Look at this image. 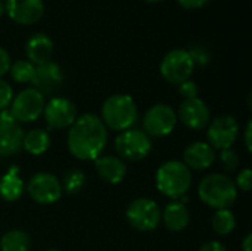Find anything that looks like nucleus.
Wrapping results in <instances>:
<instances>
[{
	"instance_id": "9d476101",
	"label": "nucleus",
	"mask_w": 252,
	"mask_h": 251,
	"mask_svg": "<svg viewBox=\"0 0 252 251\" xmlns=\"http://www.w3.org/2000/svg\"><path fill=\"white\" fill-rule=\"evenodd\" d=\"M195 64L186 49H173L161 61L159 72L170 84H180L190 78Z\"/></svg>"
},
{
	"instance_id": "cd10ccee",
	"label": "nucleus",
	"mask_w": 252,
	"mask_h": 251,
	"mask_svg": "<svg viewBox=\"0 0 252 251\" xmlns=\"http://www.w3.org/2000/svg\"><path fill=\"white\" fill-rule=\"evenodd\" d=\"M219 158H220V163H221L223 169H224L226 172H229V173H230V172H235V170L239 167V164H241V158H239L238 152H236L233 148L220 151Z\"/></svg>"
},
{
	"instance_id": "a211bd4d",
	"label": "nucleus",
	"mask_w": 252,
	"mask_h": 251,
	"mask_svg": "<svg viewBox=\"0 0 252 251\" xmlns=\"http://www.w3.org/2000/svg\"><path fill=\"white\" fill-rule=\"evenodd\" d=\"M94 169L99 178L109 183V185H118L126 179L127 175V166L124 160H121L117 155H100L94 160Z\"/></svg>"
},
{
	"instance_id": "f3484780",
	"label": "nucleus",
	"mask_w": 252,
	"mask_h": 251,
	"mask_svg": "<svg viewBox=\"0 0 252 251\" xmlns=\"http://www.w3.org/2000/svg\"><path fill=\"white\" fill-rule=\"evenodd\" d=\"M63 81V74L56 62H44L37 65L34 70V77L31 80L32 87L38 90L43 96L56 92Z\"/></svg>"
},
{
	"instance_id": "6e6552de",
	"label": "nucleus",
	"mask_w": 252,
	"mask_h": 251,
	"mask_svg": "<svg viewBox=\"0 0 252 251\" xmlns=\"http://www.w3.org/2000/svg\"><path fill=\"white\" fill-rule=\"evenodd\" d=\"M25 191L28 192L30 198L40 206L55 204L61 200L63 194L61 179L47 172L32 175L25 185Z\"/></svg>"
},
{
	"instance_id": "473e14b6",
	"label": "nucleus",
	"mask_w": 252,
	"mask_h": 251,
	"mask_svg": "<svg viewBox=\"0 0 252 251\" xmlns=\"http://www.w3.org/2000/svg\"><path fill=\"white\" fill-rule=\"evenodd\" d=\"M177 1L185 9H199V7H204L210 0H177Z\"/></svg>"
},
{
	"instance_id": "7c9ffc66",
	"label": "nucleus",
	"mask_w": 252,
	"mask_h": 251,
	"mask_svg": "<svg viewBox=\"0 0 252 251\" xmlns=\"http://www.w3.org/2000/svg\"><path fill=\"white\" fill-rule=\"evenodd\" d=\"M179 93L180 96H183V99H193V98H198L199 89H198V84L189 78L179 84Z\"/></svg>"
},
{
	"instance_id": "58836bf2",
	"label": "nucleus",
	"mask_w": 252,
	"mask_h": 251,
	"mask_svg": "<svg viewBox=\"0 0 252 251\" xmlns=\"http://www.w3.org/2000/svg\"><path fill=\"white\" fill-rule=\"evenodd\" d=\"M46 251H61V250H58V249H50V250H46Z\"/></svg>"
},
{
	"instance_id": "f257e3e1",
	"label": "nucleus",
	"mask_w": 252,
	"mask_h": 251,
	"mask_svg": "<svg viewBox=\"0 0 252 251\" xmlns=\"http://www.w3.org/2000/svg\"><path fill=\"white\" fill-rule=\"evenodd\" d=\"M108 143V129L96 114L77 117L68 130L66 145L72 157L80 161H94Z\"/></svg>"
},
{
	"instance_id": "bb28decb",
	"label": "nucleus",
	"mask_w": 252,
	"mask_h": 251,
	"mask_svg": "<svg viewBox=\"0 0 252 251\" xmlns=\"http://www.w3.org/2000/svg\"><path fill=\"white\" fill-rule=\"evenodd\" d=\"M188 52H189V55H190V58H192V61H193L195 65L205 67L211 61V52L204 44L193 43V44H190V47L188 49Z\"/></svg>"
},
{
	"instance_id": "a878e982",
	"label": "nucleus",
	"mask_w": 252,
	"mask_h": 251,
	"mask_svg": "<svg viewBox=\"0 0 252 251\" xmlns=\"http://www.w3.org/2000/svg\"><path fill=\"white\" fill-rule=\"evenodd\" d=\"M34 70H35V67L30 61L19 59V61L10 64L9 72H10V77L13 81L25 84V83H31V80L34 77Z\"/></svg>"
},
{
	"instance_id": "f8f14e48",
	"label": "nucleus",
	"mask_w": 252,
	"mask_h": 251,
	"mask_svg": "<svg viewBox=\"0 0 252 251\" xmlns=\"http://www.w3.org/2000/svg\"><path fill=\"white\" fill-rule=\"evenodd\" d=\"M43 115L50 130L69 129L78 117L75 104L62 96H55L46 102Z\"/></svg>"
},
{
	"instance_id": "5701e85b",
	"label": "nucleus",
	"mask_w": 252,
	"mask_h": 251,
	"mask_svg": "<svg viewBox=\"0 0 252 251\" xmlns=\"http://www.w3.org/2000/svg\"><path fill=\"white\" fill-rule=\"evenodd\" d=\"M31 237L21 229H10L0 238V251H30Z\"/></svg>"
},
{
	"instance_id": "dca6fc26",
	"label": "nucleus",
	"mask_w": 252,
	"mask_h": 251,
	"mask_svg": "<svg viewBox=\"0 0 252 251\" xmlns=\"http://www.w3.org/2000/svg\"><path fill=\"white\" fill-rule=\"evenodd\" d=\"M216 149L208 142H192L183 151V163L192 172H204L216 163Z\"/></svg>"
},
{
	"instance_id": "423d86ee",
	"label": "nucleus",
	"mask_w": 252,
	"mask_h": 251,
	"mask_svg": "<svg viewBox=\"0 0 252 251\" xmlns=\"http://www.w3.org/2000/svg\"><path fill=\"white\" fill-rule=\"evenodd\" d=\"M126 219L131 228L140 232H151L161 223V209L157 201L151 198H136L133 200L127 210Z\"/></svg>"
},
{
	"instance_id": "72a5a7b5",
	"label": "nucleus",
	"mask_w": 252,
	"mask_h": 251,
	"mask_svg": "<svg viewBox=\"0 0 252 251\" xmlns=\"http://www.w3.org/2000/svg\"><path fill=\"white\" fill-rule=\"evenodd\" d=\"M252 120H248L247 126H245V130H244V142H245V146H247V151L251 152L252 151Z\"/></svg>"
},
{
	"instance_id": "4be33fe9",
	"label": "nucleus",
	"mask_w": 252,
	"mask_h": 251,
	"mask_svg": "<svg viewBox=\"0 0 252 251\" xmlns=\"http://www.w3.org/2000/svg\"><path fill=\"white\" fill-rule=\"evenodd\" d=\"M52 143V138L47 130L43 129H32L24 135L22 139V149L27 151L30 155L38 157L49 151Z\"/></svg>"
},
{
	"instance_id": "9b49d317",
	"label": "nucleus",
	"mask_w": 252,
	"mask_h": 251,
	"mask_svg": "<svg viewBox=\"0 0 252 251\" xmlns=\"http://www.w3.org/2000/svg\"><path fill=\"white\" fill-rule=\"evenodd\" d=\"M239 136V123L233 115H219L207 126V142L217 151L233 146Z\"/></svg>"
},
{
	"instance_id": "7ed1b4c3",
	"label": "nucleus",
	"mask_w": 252,
	"mask_h": 251,
	"mask_svg": "<svg viewBox=\"0 0 252 251\" xmlns=\"http://www.w3.org/2000/svg\"><path fill=\"white\" fill-rule=\"evenodd\" d=\"M238 192L233 179L223 173L207 175L198 185L199 200L214 210L230 209L238 200Z\"/></svg>"
},
{
	"instance_id": "c756f323",
	"label": "nucleus",
	"mask_w": 252,
	"mask_h": 251,
	"mask_svg": "<svg viewBox=\"0 0 252 251\" xmlns=\"http://www.w3.org/2000/svg\"><path fill=\"white\" fill-rule=\"evenodd\" d=\"M235 182V185H236V188H238V191L241 189V191H244V192H250L252 188V172L251 169H244V170H241L239 173H238V176H236V179L233 180Z\"/></svg>"
},
{
	"instance_id": "0eeeda50",
	"label": "nucleus",
	"mask_w": 252,
	"mask_h": 251,
	"mask_svg": "<svg viewBox=\"0 0 252 251\" xmlns=\"http://www.w3.org/2000/svg\"><path fill=\"white\" fill-rule=\"evenodd\" d=\"M44 105V96L34 87H28L13 96V101L9 107V112L19 124L34 123L43 114Z\"/></svg>"
},
{
	"instance_id": "f704fd0d",
	"label": "nucleus",
	"mask_w": 252,
	"mask_h": 251,
	"mask_svg": "<svg viewBox=\"0 0 252 251\" xmlns=\"http://www.w3.org/2000/svg\"><path fill=\"white\" fill-rule=\"evenodd\" d=\"M199 251H227V249L220 241H208L201 247Z\"/></svg>"
},
{
	"instance_id": "4c0bfd02",
	"label": "nucleus",
	"mask_w": 252,
	"mask_h": 251,
	"mask_svg": "<svg viewBox=\"0 0 252 251\" xmlns=\"http://www.w3.org/2000/svg\"><path fill=\"white\" fill-rule=\"evenodd\" d=\"M146 1H149V3H157V1H161V0H146Z\"/></svg>"
},
{
	"instance_id": "c85d7f7f",
	"label": "nucleus",
	"mask_w": 252,
	"mask_h": 251,
	"mask_svg": "<svg viewBox=\"0 0 252 251\" xmlns=\"http://www.w3.org/2000/svg\"><path fill=\"white\" fill-rule=\"evenodd\" d=\"M13 96L15 95H13L12 86L6 80L0 78V111L7 109L10 107V104L13 101Z\"/></svg>"
},
{
	"instance_id": "393cba45",
	"label": "nucleus",
	"mask_w": 252,
	"mask_h": 251,
	"mask_svg": "<svg viewBox=\"0 0 252 251\" xmlns=\"http://www.w3.org/2000/svg\"><path fill=\"white\" fill-rule=\"evenodd\" d=\"M61 185L63 192L69 195H75L80 191H83L86 185V175L80 169H69L63 173V178L61 179Z\"/></svg>"
},
{
	"instance_id": "c9c22d12",
	"label": "nucleus",
	"mask_w": 252,
	"mask_h": 251,
	"mask_svg": "<svg viewBox=\"0 0 252 251\" xmlns=\"http://www.w3.org/2000/svg\"><path fill=\"white\" fill-rule=\"evenodd\" d=\"M241 250L242 251H252V234H247L245 238L241 243Z\"/></svg>"
},
{
	"instance_id": "2f4dec72",
	"label": "nucleus",
	"mask_w": 252,
	"mask_h": 251,
	"mask_svg": "<svg viewBox=\"0 0 252 251\" xmlns=\"http://www.w3.org/2000/svg\"><path fill=\"white\" fill-rule=\"evenodd\" d=\"M10 64H12V62H10V56H9L7 50L3 49V47H0V78H1L6 72H9Z\"/></svg>"
},
{
	"instance_id": "e433bc0d",
	"label": "nucleus",
	"mask_w": 252,
	"mask_h": 251,
	"mask_svg": "<svg viewBox=\"0 0 252 251\" xmlns=\"http://www.w3.org/2000/svg\"><path fill=\"white\" fill-rule=\"evenodd\" d=\"M3 13H4V3L0 0V16H1Z\"/></svg>"
},
{
	"instance_id": "b1692460",
	"label": "nucleus",
	"mask_w": 252,
	"mask_h": 251,
	"mask_svg": "<svg viewBox=\"0 0 252 251\" xmlns=\"http://www.w3.org/2000/svg\"><path fill=\"white\" fill-rule=\"evenodd\" d=\"M211 225L216 234L226 237L229 234H232L236 228V217L233 215V212L230 209H221V210H216L213 219H211Z\"/></svg>"
},
{
	"instance_id": "412c9836",
	"label": "nucleus",
	"mask_w": 252,
	"mask_h": 251,
	"mask_svg": "<svg viewBox=\"0 0 252 251\" xmlns=\"http://www.w3.org/2000/svg\"><path fill=\"white\" fill-rule=\"evenodd\" d=\"M25 192V182L19 175V167L12 166L0 179V197L7 203L18 201Z\"/></svg>"
},
{
	"instance_id": "4468645a",
	"label": "nucleus",
	"mask_w": 252,
	"mask_h": 251,
	"mask_svg": "<svg viewBox=\"0 0 252 251\" xmlns=\"http://www.w3.org/2000/svg\"><path fill=\"white\" fill-rule=\"evenodd\" d=\"M176 114L177 120H180L190 130H204L211 121V111L199 98L183 99Z\"/></svg>"
},
{
	"instance_id": "aec40b11",
	"label": "nucleus",
	"mask_w": 252,
	"mask_h": 251,
	"mask_svg": "<svg viewBox=\"0 0 252 251\" xmlns=\"http://www.w3.org/2000/svg\"><path fill=\"white\" fill-rule=\"evenodd\" d=\"M161 220L168 231L182 232L190 223V212L182 201H171L165 206L164 212H161Z\"/></svg>"
},
{
	"instance_id": "1a4fd4ad",
	"label": "nucleus",
	"mask_w": 252,
	"mask_h": 251,
	"mask_svg": "<svg viewBox=\"0 0 252 251\" xmlns=\"http://www.w3.org/2000/svg\"><path fill=\"white\" fill-rule=\"evenodd\" d=\"M177 121V114L173 107L155 104L143 115V132L149 138H165L174 132Z\"/></svg>"
},
{
	"instance_id": "2eb2a0df",
	"label": "nucleus",
	"mask_w": 252,
	"mask_h": 251,
	"mask_svg": "<svg viewBox=\"0 0 252 251\" xmlns=\"http://www.w3.org/2000/svg\"><path fill=\"white\" fill-rule=\"evenodd\" d=\"M4 10L9 18L21 25H31L44 13L43 0H6Z\"/></svg>"
},
{
	"instance_id": "6ab92c4d",
	"label": "nucleus",
	"mask_w": 252,
	"mask_h": 251,
	"mask_svg": "<svg viewBox=\"0 0 252 251\" xmlns=\"http://www.w3.org/2000/svg\"><path fill=\"white\" fill-rule=\"evenodd\" d=\"M25 53L28 56L27 61H30L34 67L49 62L53 53V41L47 34H32L27 41Z\"/></svg>"
},
{
	"instance_id": "20e7f679",
	"label": "nucleus",
	"mask_w": 252,
	"mask_h": 251,
	"mask_svg": "<svg viewBox=\"0 0 252 251\" xmlns=\"http://www.w3.org/2000/svg\"><path fill=\"white\" fill-rule=\"evenodd\" d=\"M137 118V105L134 99L126 93H115L108 96L100 109V120L105 127L120 133L131 129Z\"/></svg>"
},
{
	"instance_id": "39448f33",
	"label": "nucleus",
	"mask_w": 252,
	"mask_h": 251,
	"mask_svg": "<svg viewBox=\"0 0 252 251\" xmlns=\"http://www.w3.org/2000/svg\"><path fill=\"white\" fill-rule=\"evenodd\" d=\"M115 152L126 161H142L152 151V139L142 129H128L121 132L114 141Z\"/></svg>"
},
{
	"instance_id": "ddd939ff",
	"label": "nucleus",
	"mask_w": 252,
	"mask_h": 251,
	"mask_svg": "<svg viewBox=\"0 0 252 251\" xmlns=\"http://www.w3.org/2000/svg\"><path fill=\"white\" fill-rule=\"evenodd\" d=\"M24 129L10 115L9 109L0 111V157L15 155L22 149Z\"/></svg>"
},
{
	"instance_id": "f03ea898",
	"label": "nucleus",
	"mask_w": 252,
	"mask_h": 251,
	"mask_svg": "<svg viewBox=\"0 0 252 251\" xmlns=\"http://www.w3.org/2000/svg\"><path fill=\"white\" fill-rule=\"evenodd\" d=\"M157 189L173 201L188 195L192 186V172L180 160H168L162 163L155 173Z\"/></svg>"
}]
</instances>
